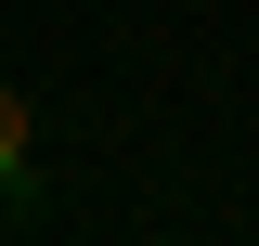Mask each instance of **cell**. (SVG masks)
<instances>
[{
	"label": "cell",
	"mask_w": 259,
	"mask_h": 246,
	"mask_svg": "<svg viewBox=\"0 0 259 246\" xmlns=\"http://www.w3.org/2000/svg\"><path fill=\"white\" fill-rule=\"evenodd\" d=\"M26 169H39V117H26V91L0 78V194L26 182Z\"/></svg>",
	"instance_id": "obj_1"
}]
</instances>
